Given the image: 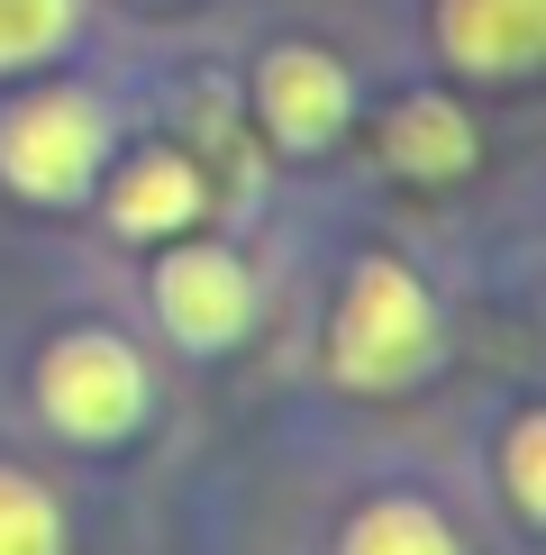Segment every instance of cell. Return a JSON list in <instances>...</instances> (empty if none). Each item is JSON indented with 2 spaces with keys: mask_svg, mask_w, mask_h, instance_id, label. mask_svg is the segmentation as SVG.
Segmentation results:
<instances>
[{
  "mask_svg": "<svg viewBox=\"0 0 546 555\" xmlns=\"http://www.w3.org/2000/svg\"><path fill=\"white\" fill-rule=\"evenodd\" d=\"M155 319H165L192 356H219V346H237L246 319H256V283H246V264L227 256V246H182V256L155 264Z\"/></svg>",
  "mask_w": 546,
  "mask_h": 555,
  "instance_id": "277c9868",
  "label": "cell"
},
{
  "mask_svg": "<svg viewBox=\"0 0 546 555\" xmlns=\"http://www.w3.org/2000/svg\"><path fill=\"white\" fill-rule=\"evenodd\" d=\"M101 155H109V128H101V101H82V91H37L0 119V182L18 201H82L101 182Z\"/></svg>",
  "mask_w": 546,
  "mask_h": 555,
  "instance_id": "7a4b0ae2",
  "label": "cell"
},
{
  "mask_svg": "<svg viewBox=\"0 0 546 555\" xmlns=\"http://www.w3.org/2000/svg\"><path fill=\"white\" fill-rule=\"evenodd\" d=\"M82 0H0V74H18V64H46L64 37H74Z\"/></svg>",
  "mask_w": 546,
  "mask_h": 555,
  "instance_id": "8fae6325",
  "label": "cell"
},
{
  "mask_svg": "<svg viewBox=\"0 0 546 555\" xmlns=\"http://www.w3.org/2000/svg\"><path fill=\"white\" fill-rule=\"evenodd\" d=\"M347 109H355V82H347V64L318 55V46H273L256 64V119L283 137L291 155L328 146V137L347 128Z\"/></svg>",
  "mask_w": 546,
  "mask_h": 555,
  "instance_id": "5b68a950",
  "label": "cell"
},
{
  "mask_svg": "<svg viewBox=\"0 0 546 555\" xmlns=\"http://www.w3.org/2000/svg\"><path fill=\"white\" fill-rule=\"evenodd\" d=\"M382 155L410 173V182H455L473 165V119L455 101H401L382 119Z\"/></svg>",
  "mask_w": 546,
  "mask_h": 555,
  "instance_id": "ba28073f",
  "label": "cell"
},
{
  "mask_svg": "<svg viewBox=\"0 0 546 555\" xmlns=\"http://www.w3.org/2000/svg\"><path fill=\"white\" fill-rule=\"evenodd\" d=\"M347 555H465V546L428 501H374V511H355Z\"/></svg>",
  "mask_w": 546,
  "mask_h": 555,
  "instance_id": "9c48e42d",
  "label": "cell"
},
{
  "mask_svg": "<svg viewBox=\"0 0 546 555\" xmlns=\"http://www.w3.org/2000/svg\"><path fill=\"white\" fill-rule=\"evenodd\" d=\"M37 410L64 437H82V447L128 437L146 420V364H136L109 328H74V337L46 346V364H37Z\"/></svg>",
  "mask_w": 546,
  "mask_h": 555,
  "instance_id": "3957f363",
  "label": "cell"
},
{
  "mask_svg": "<svg viewBox=\"0 0 546 555\" xmlns=\"http://www.w3.org/2000/svg\"><path fill=\"white\" fill-rule=\"evenodd\" d=\"M438 364V300L401 256H364L328 319V374L347 391H401Z\"/></svg>",
  "mask_w": 546,
  "mask_h": 555,
  "instance_id": "6da1fadb",
  "label": "cell"
},
{
  "mask_svg": "<svg viewBox=\"0 0 546 555\" xmlns=\"http://www.w3.org/2000/svg\"><path fill=\"white\" fill-rule=\"evenodd\" d=\"M0 555H64V511L18 465H0Z\"/></svg>",
  "mask_w": 546,
  "mask_h": 555,
  "instance_id": "30bf717a",
  "label": "cell"
},
{
  "mask_svg": "<svg viewBox=\"0 0 546 555\" xmlns=\"http://www.w3.org/2000/svg\"><path fill=\"white\" fill-rule=\"evenodd\" d=\"M537 447H546V428H537V410H529V420L510 428V501H519L529 519H537V501H546V482H537Z\"/></svg>",
  "mask_w": 546,
  "mask_h": 555,
  "instance_id": "7c38bea8",
  "label": "cell"
},
{
  "mask_svg": "<svg viewBox=\"0 0 546 555\" xmlns=\"http://www.w3.org/2000/svg\"><path fill=\"white\" fill-rule=\"evenodd\" d=\"M200 201H210V182H200L192 155H136V165H119V182H109V228L119 237H173V228L200 219Z\"/></svg>",
  "mask_w": 546,
  "mask_h": 555,
  "instance_id": "52a82bcc",
  "label": "cell"
},
{
  "mask_svg": "<svg viewBox=\"0 0 546 555\" xmlns=\"http://www.w3.org/2000/svg\"><path fill=\"white\" fill-rule=\"evenodd\" d=\"M546 0H438V46L465 74H529Z\"/></svg>",
  "mask_w": 546,
  "mask_h": 555,
  "instance_id": "8992f818",
  "label": "cell"
}]
</instances>
